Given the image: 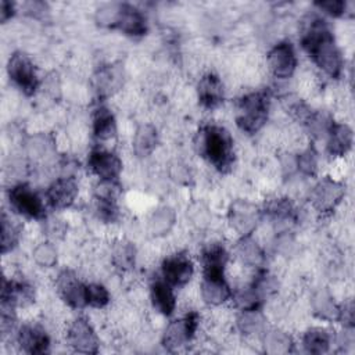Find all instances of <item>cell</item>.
I'll return each instance as SVG.
<instances>
[{"label":"cell","instance_id":"4","mask_svg":"<svg viewBox=\"0 0 355 355\" xmlns=\"http://www.w3.org/2000/svg\"><path fill=\"white\" fill-rule=\"evenodd\" d=\"M227 219L230 226L240 233L241 236H248L257 226L261 219L259 209L244 200L234 201L227 212Z\"/></svg>","mask_w":355,"mask_h":355},{"label":"cell","instance_id":"8","mask_svg":"<svg viewBox=\"0 0 355 355\" xmlns=\"http://www.w3.org/2000/svg\"><path fill=\"white\" fill-rule=\"evenodd\" d=\"M11 205L22 215L29 218L43 216V204L37 194L26 184H17L10 191Z\"/></svg>","mask_w":355,"mask_h":355},{"label":"cell","instance_id":"1","mask_svg":"<svg viewBox=\"0 0 355 355\" xmlns=\"http://www.w3.org/2000/svg\"><path fill=\"white\" fill-rule=\"evenodd\" d=\"M302 46L327 75L333 78L340 75L343 65L341 54L323 21L315 19L311 22L302 37Z\"/></svg>","mask_w":355,"mask_h":355},{"label":"cell","instance_id":"13","mask_svg":"<svg viewBox=\"0 0 355 355\" xmlns=\"http://www.w3.org/2000/svg\"><path fill=\"white\" fill-rule=\"evenodd\" d=\"M57 287L61 297L73 308H80L87 304L86 286L71 270H64L57 279Z\"/></svg>","mask_w":355,"mask_h":355},{"label":"cell","instance_id":"21","mask_svg":"<svg viewBox=\"0 0 355 355\" xmlns=\"http://www.w3.org/2000/svg\"><path fill=\"white\" fill-rule=\"evenodd\" d=\"M151 300L154 306L164 315H171L175 309V295L168 282L157 280L151 286Z\"/></svg>","mask_w":355,"mask_h":355},{"label":"cell","instance_id":"37","mask_svg":"<svg viewBox=\"0 0 355 355\" xmlns=\"http://www.w3.org/2000/svg\"><path fill=\"white\" fill-rule=\"evenodd\" d=\"M108 300H110V294L104 286L101 284L86 286V301L89 305L101 308L108 302Z\"/></svg>","mask_w":355,"mask_h":355},{"label":"cell","instance_id":"29","mask_svg":"<svg viewBox=\"0 0 355 355\" xmlns=\"http://www.w3.org/2000/svg\"><path fill=\"white\" fill-rule=\"evenodd\" d=\"M237 326L243 334H259L265 330V318L258 309L243 311L237 319Z\"/></svg>","mask_w":355,"mask_h":355},{"label":"cell","instance_id":"44","mask_svg":"<svg viewBox=\"0 0 355 355\" xmlns=\"http://www.w3.org/2000/svg\"><path fill=\"white\" fill-rule=\"evenodd\" d=\"M25 10L31 11L32 15H37L39 12L46 11V4L40 3V1H31V3L25 4Z\"/></svg>","mask_w":355,"mask_h":355},{"label":"cell","instance_id":"33","mask_svg":"<svg viewBox=\"0 0 355 355\" xmlns=\"http://www.w3.org/2000/svg\"><path fill=\"white\" fill-rule=\"evenodd\" d=\"M261 294L257 291V288L251 284L248 287L240 288L236 295V304L241 311H248V309H258L261 304Z\"/></svg>","mask_w":355,"mask_h":355},{"label":"cell","instance_id":"34","mask_svg":"<svg viewBox=\"0 0 355 355\" xmlns=\"http://www.w3.org/2000/svg\"><path fill=\"white\" fill-rule=\"evenodd\" d=\"M306 125L312 136L315 137H323L324 135H329L333 122L329 115L323 112H316V114H309L306 118Z\"/></svg>","mask_w":355,"mask_h":355},{"label":"cell","instance_id":"11","mask_svg":"<svg viewBox=\"0 0 355 355\" xmlns=\"http://www.w3.org/2000/svg\"><path fill=\"white\" fill-rule=\"evenodd\" d=\"M268 64L275 76L288 78L297 65L293 46L290 43H280L275 46L268 54Z\"/></svg>","mask_w":355,"mask_h":355},{"label":"cell","instance_id":"38","mask_svg":"<svg viewBox=\"0 0 355 355\" xmlns=\"http://www.w3.org/2000/svg\"><path fill=\"white\" fill-rule=\"evenodd\" d=\"M18 240V230L17 227L3 215L1 218V250L3 252H7L11 250Z\"/></svg>","mask_w":355,"mask_h":355},{"label":"cell","instance_id":"42","mask_svg":"<svg viewBox=\"0 0 355 355\" xmlns=\"http://www.w3.org/2000/svg\"><path fill=\"white\" fill-rule=\"evenodd\" d=\"M316 6L322 10H324L327 14L330 15H341L345 10V3L344 1H336V0H330V1H320V3H316Z\"/></svg>","mask_w":355,"mask_h":355},{"label":"cell","instance_id":"22","mask_svg":"<svg viewBox=\"0 0 355 355\" xmlns=\"http://www.w3.org/2000/svg\"><path fill=\"white\" fill-rule=\"evenodd\" d=\"M234 251L237 258L248 266H259L265 259L261 247L247 236H243V239L237 241Z\"/></svg>","mask_w":355,"mask_h":355},{"label":"cell","instance_id":"31","mask_svg":"<svg viewBox=\"0 0 355 355\" xmlns=\"http://www.w3.org/2000/svg\"><path fill=\"white\" fill-rule=\"evenodd\" d=\"M304 347L308 352L312 354H323L329 349L330 337L323 329H311L304 336Z\"/></svg>","mask_w":355,"mask_h":355},{"label":"cell","instance_id":"25","mask_svg":"<svg viewBox=\"0 0 355 355\" xmlns=\"http://www.w3.org/2000/svg\"><path fill=\"white\" fill-rule=\"evenodd\" d=\"M93 132H94V136L100 140H108L115 136V132H116L115 119L111 111L107 110L105 107H100L96 110L94 118H93Z\"/></svg>","mask_w":355,"mask_h":355},{"label":"cell","instance_id":"27","mask_svg":"<svg viewBox=\"0 0 355 355\" xmlns=\"http://www.w3.org/2000/svg\"><path fill=\"white\" fill-rule=\"evenodd\" d=\"M268 212L272 215L276 226L280 230H287L288 226L294 222V208L288 200H273L268 205Z\"/></svg>","mask_w":355,"mask_h":355},{"label":"cell","instance_id":"6","mask_svg":"<svg viewBox=\"0 0 355 355\" xmlns=\"http://www.w3.org/2000/svg\"><path fill=\"white\" fill-rule=\"evenodd\" d=\"M197 320L198 316L196 313H189L182 319L171 322L164 333V345L168 349L183 347L193 337L197 329Z\"/></svg>","mask_w":355,"mask_h":355},{"label":"cell","instance_id":"18","mask_svg":"<svg viewBox=\"0 0 355 355\" xmlns=\"http://www.w3.org/2000/svg\"><path fill=\"white\" fill-rule=\"evenodd\" d=\"M116 26H119V29L123 31L126 35L141 36L146 32V19L137 8L129 4H122Z\"/></svg>","mask_w":355,"mask_h":355},{"label":"cell","instance_id":"35","mask_svg":"<svg viewBox=\"0 0 355 355\" xmlns=\"http://www.w3.org/2000/svg\"><path fill=\"white\" fill-rule=\"evenodd\" d=\"M122 4L118 3H110L103 7H100L96 12V19L100 25L104 26H114L118 24L119 15H121Z\"/></svg>","mask_w":355,"mask_h":355},{"label":"cell","instance_id":"43","mask_svg":"<svg viewBox=\"0 0 355 355\" xmlns=\"http://www.w3.org/2000/svg\"><path fill=\"white\" fill-rule=\"evenodd\" d=\"M337 319H340L344 323V326L352 327V324H354V304L351 301H348L343 306H340Z\"/></svg>","mask_w":355,"mask_h":355},{"label":"cell","instance_id":"23","mask_svg":"<svg viewBox=\"0 0 355 355\" xmlns=\"http://www.w3.org/2000/svg\"><path fill=\"white\" fill-rule=\"evenodd\" d=\"M158 141L157 129L153 125H141L133 139V150L137 157H147L153 153Z\"/></svg>","mask_w":355,"mask_h":355},{"label":"cell","instance_id":"9","mask_svg":"<svg viewBox=\"0 0 355 355\" xmlns=\"http://www.w3.org/2000/svg\"><path fill=\"white\" fill-rule=\"evenodd\" d=\"M68 341L73 349L83 354H96L98 349L97 337L86 319H76L68 330Z\"/></svg>","mask_w":355,"mask_h":355},{"label":"cell","instance_id":"40","mask_svg":"<svg viewBox=\"0 0 355 355\" xmlns=\"http://www.w3.org/2000/svg\"><path fill=\"white\" fill-rule=\"evenodd\" d=\"M187 216L198 227H205L211 220V214H209L208 208L201 202L193 204L187 211Z\"/></svg>","mask_w":355,"mask_h":355},{"label":"cell","instance_id":"16","mask_svg":"<svg viewBox=\"0 0 355 355\" xmlns=\"http://www.w3.org/2000/svg\"><path fill=\"white\" fill-rule=\"evenodd\" d=\"M198 100L207 108H214L222 103L223 87L220 79L216 75L208 73L201 78L198 83Z\"/></svg>","mask_w":355,"mask_h":355},{"label":"cell","instance_id":"5","mask_svg":"<svg viewBox=\"0 0 355 355\" xmlns=\"http://www.w3.org/2000/svg\"><path fill=\"white\" fill-rule=\"evenodd\" d=\"M8 73L21 90L26 94L35 93L37 87V76L31 58L22 53H15L8 61Z\"/></svg>","mask_w":355,"mask_h":355},{"label":"cell","instance_id":"14","mask_svg":"<svg viewBox=\"0 0 355 355\" xmlns=\"http://www.w3.org/2000/svg\"><path fill=\"white\" fill-rule=\"evenodd\" d=\"M78 193V187L73 179L71 178H61L57 179L47 190L49 202L54 208H67L69 207Z\"/></svg>","mask_w":355,"mask_h":355},{"label":"cell","instance_id":"17","mask_svg":"<svg viewBox=\"0 0 355 355\" xmlns=\"http://www.w3.org/2000/svg\"><path fill=\"white\" fill-rule=\"evenodd\" d=\"M201 295L207 304L219 305L230 297V288L223 276H204Z\"/></svg>","mask_w":355,"mask_h":355},{"label":"cell","instance_id":"2","mask_svg":"<svg viewBox=\"0 0 355 355\" xmlns=\"http://www.w3.org/2000/svg\"><path fill=\"white\" fill-rule=\"evenodd\" d=\"M198 151L216 169L226 171L233 162V140L220 126H205L198 136Z\"/></svg>","mask_w":355,"mask_h":355},{"label":"cell","instance_id":"12","mask_svg":"<svg viewBox=\"0 0 355 355\" xmlns=\"http://www.w3.org/2000/svg\"><path fill=\"white\" fill-rule=\"evenodd\" d=\"M162 273L169 284L183 286L191 279L193 263L184 254H176L164 261Z\"/></svg>","mask_w":355,"mask_h":355},{"label":"cell","instance_id":"26","mask_svg":"<svg viewBox=\"0 0 355 355\" xmlns=\"http://www.w3.org/2000/svg\"><path fill=\"white\" fill-rule=\"evenodd\" d=\"M122 85V72L118 67H103L96 76V86L100 94H112Z\"/></svg>","mask_w":355,"mask_h":355},{"label":"cell","instance_id":"19","mask_svg":"<svg viewBox=\"0 0 355 355\" xmlns=\"http://www.w3.org/2000/svg\"><path fill=\"white\" fill-rule=\"evenodd\" d=\"M352 146V130L345 123H333L329 132V153L331 155L341 157L347 154V151Z\"/></svg>","mask_w":355,"mask_h":355},{"label":"cell","instance_id":"15","mask_svg":"<svg viewBox=\"0 0 355 355\" xmlns=\"http://www.w3.org/2000/svg\"><path fill=\"white\" fill-rule=\"evenodd\" d=\"M18 343L29 354H43L49 348V337L37 326H24L18 333Z\"/></svg>","mask_w":355,"mask_h":355},{"label":"cell","instance_id":"24","mask_svg":"<svg viewBox=\"0 0 355 355\" xmlns=\"http://www.w3.org/2000/svg\"><path fill=\"white\" fill-rule=\"evenodd\" d=\"M175 219L176 215L171 207H159L151 214L148 219V229L154 236H164L172 229Z\"/></svg>","mask_w":355,"mask_h":355},{"label":"cell","instance_id":"28","mask_svg":"<svg viewBox=\"0 0 355 355\" xmlns=\"http://www.w3.org/2000/svg\"><path fill=\"white\" fill-rule=\"evenodd\" d=\"M312 308L313 312L326 320H333L338 318L340 306L334 302L331 295L326 290H319L312 297Z\"/></svg>","mask_w":355,"mask_h":355},{"label":"cell","instance_id":"39","mask_svg":"<svg viewBox=\"0 0 355 355\" xmlns=\"http://www.w3.org/2000/svg\"><path fill=\"white\" fill-rule=\"evenodd\" d=\"M297 166L305 175H315L318 169V157L313 148L305 150L297 159Z\"/></svg>","mask_w":355,"mask_h":355},{"label":"cell","instance_id":"36","mask_svg":"<svg viewBox=\"0 0 355 355\" xmlns=\"http://www.w3.org/2000/svg\"><path fill=\"white\" fill-rule=\"evenodd\" d=\"M33 259L37 265L50 268L57 262V251L53 244L50 243H40L33 250Z\"/></svg>","mask_w":355,"mask_h":355},{"label":"cell","instance_id":"41","mask_svg":"<svg viewBox=\"0 0 355 355\" xmlns=\"http://www.w3.org/2000/svg\"><path fill=\"white\" fill-rule=\"evenodd\" d=\"M50 144L51 143L44 136H35V137H31L26 147H28L29 155L39 158L47 154V151L50 150Z\"/></svg>","mask_w":355,"mask_h":355},{"label":"cell","instance_id":"32","mask_svg":"<svg viewBox=\"0 0 355 355\" xmlns=\"http://www.w3.org/2000/svg\"><path fill=\"white\" fill-rule=\"evenodd\" d=\"M112 262L114 265L121 269L126 270L135 265V248L130 243L119 241L112 251Z\"/></svg>","mask_w":355,"mask_h":355},{"label":"cell","instance_id":"20","mask_svg":"<svg viewBox=\"0 0 355 355\" xmlns=\"http://www.w3.org/2000/svg\"><path fill=\"white\" fill-rule=\"evenodd\" d=\"M227 261V254L223 245L211 244L202 252L204 276H223V269Z\"/></svg>","mask_w":355,"mask_h":355},{"label":"cell","instance_id":"30","mask_svg":"<svg viewBox=\"0 0 355 355\" xmlns=\"http://www.w3.org/2000/svg\"><path fill=\"white\" fill-rule=\"evenodd\" d=\"M263 347L268 354H287L293 349V343L284 331L269 330L263 336Z\"/></svg>","mask_w":355,"mask_h":355},{"label":"cell","instance_id":"7","mask_svg":"<svg viewBox=\"0 0 355 355\" xmlns=\"http://www.w3.org/2000/svg\"><path fill=\"white\" fill-rule=\"evenodd\" d=\"M344 187L341 183L324 178L322 179L312 190L311 200L316 209L319 211H331L343 198Z\"/></svg>","mask_w":355,"mask_h":355},{"label":"cell","instance_id":"10","mask_svg":"<svg viewBox=\"0 0 355 355\" xmlns=\"http://www.w3.org/2000/svg\"><path fill=\"white\" fill-rule=\"evenodd\" d=\"M89 168L93 173L101 178L103 182H114L122 169V164L115 154L104 150H94L89 157Z\"/></svg>","mask_w":355,"mask_h":355},{"label":"cell","instance_id":"3","mask_svg":"<svg viewBox=\"0 0 355 355\" xmlns=\"http://www.w3.org/2000/svg\"><path fill=\"white\" fill-rule=\"evenodd\" d=\"M268 118V96L261 92L243 96L236 105L237 125L248 132H257Z\"/></svg>","mask_w":355,"mask_h":355},{"label":"cell","instance_id":"45","mask_svg":"<svg viewBox=\"0 0 355 355\" xmlns=\"http://www.w3.org/2000/svg\"><path fill=\"white\" fill-rule=\"evenodd\" d=\"M11 14H12V4L8 1H1V4H0L1 21H6L8 17H11Z\"/></svg>","mask_w":355,"mask_h":355}]
</instances>
